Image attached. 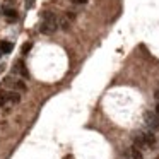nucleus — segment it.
<instances>
[{"label": "nucleus", "instance_id": "obj_6", "mask_svg": "<svg viewBox=\"0 0 159 159\" xmlns=\"http://www.w3.org/2000/svg\"><path fill=\"white\" fill-rule=\"evenodd\" d=\"M12 48H14V46H12V43H9V41H2V43H0V50H2L4 53H11Z\"/></svg>", "mask_w": 159, "mask_h": 159}, {"label": "nucleus", "instance_id": "obj_3", "mask_svg": "<svg viewBox=\"0 0 159 159\" xmlns=\"http://www.w3.org/2000/svg\"><path fill=\"white\" fill-rule=\"evenodd\" d=\"M16 70L21 74V77H29V72H28V69H26V65H24L22 60H19V62L16 63Z\"/></svg>", "mask_w": 159, "mask_h": 159}, {"label": "nucleus", "instance_id": "obj_9", "mask_svg": "<svg viewBox=\"0 0 159 159\" xmlns=\"http://www.w3.org/2000/svg\"><path fill=\"white\" fill-rule=\"evenodd\" d=\"M60 26H62V29L63 31H69V28H70V22H69V14L65 16V17L60 21Z\"/></svg>", "mask_w": 159, "mask_h": 159}, {"label": "nucleus", "instance_id": "obj_12", "mask_svg": "<svg viewBox=\"0 0 159 159\" xmlns=\"http://www.w3.org/2000/svg\"><path fill=\"white\" fill-rule=\"evenodd\" d=\"M31 46H33V45H31V43H26V45H24V46H22V55H26V53H28V52H29V50H31Z\"/></svg>", "mask_w": 159, "mask_h": 159}, {"label": "nucleus", "instance_id": "obj_14", "mask_svg": "<svg viewBox=\"0 0 159 159\" xmlns=\"http://www.w3.org/2000/svg\"><path fill=\"white\" fill-rule=\"evenodd\" d=\"M72 2H74V4H86L87 0H72Z\"/></svg>", "mask_w": 159, "mask_h": 159}, {"label": "nucleus", "instance_id": "obj_5", "mask_svg": "<svg viewBox=\"0 0 159 159\" xmlns=\"http://www.w3.org/2000/svg\"><path fill=\"white\" fill-rule=\"evenodd\" d=\"M4 16L9 19V22H12V21H16V19H17V12L12 11V9H4Z\"/></svg>", "mask_w": 159, "mask_h": 159}, {"label": "nucleus", "instance_id": "obj_1", "mask_svg": "<svg viewBox=\"0 0 159 159\" xmlns=\"http://www.w3.org/2000/svg\"><path fill=\"white\" fill-rule=\"evenodd\" d=\"M57 28H58V21H57L55 14H52V12H45L43 21H41V26H39V31H41L43 34L50 36V34H53V33L57 31Z\"/></svg>", "mask_w": 159, "mask_h": 159}, {"label": "nucleus", "instance_id": "obj_17", "mask_svg": "<svg viewBox=\"0 0 159 159\" xmlns=\"http://www.w3.org/2000/svg\"><path fill=\"white\" fill-rule=\"evenodd\" d=\"M5 2H7V4H12V2H14V0H5Z\"/></svg>", "mask_w": 159, "mask_h": 159}, {"label": "nucleus", "instance_id": "obj_13", "mask_svg": "<svg viewBox=\"0 0 159 159\" xmlns=\"http://www.w3.org/2000/svg\"><path fill=\"white\" fill-rule=\"evenodd\" d=\"M16 84H17V87H19L21 91H24V89H26V86H24V82H22V80H19V82H16Z\"/></svg>", "mask_w": 159, "mask_h": 159}, {"label": "nucleus", "instance_id": "obj_11", "mask_svg": "<svg viewBox=\"0 0 159 159\" xmlns=\"http://www.w3.org/2000/svg\"><path fill=\"white\" fill-rule=\"evenodd\" d=\"M132 159H142V152H140V149L139 147H132Z\"/></svg>", "mask_w": 159, "mask_h": 159}, {"label": "nucleus", "instance_id": "obj_18", "mask_svg": "<svg viewBox=\"0 0 159 159\" xmlns=\"http://www.w3.org/2000/svg\"><path fill=\"white\" fill-rule=\"evenodd\" d=\"M2 55H4V52H2V50H0V57H2Z\"/></svg>", "mask_w": 159, "mask_h": 159}, {"label": "nucleus", "instance_id": "obj_2", "mask_svg": "<svg viewBox=\"0 0 159 159\" xmlns=\"http://www.w3.org/2000/svg\"><path fill=\"white\" fill-rule=\"evenodd\" d=\"M145 123L149 125L151 128H159V116H157V113L156 111H147L145 113Z\"/></svg>", "mask_w": 159, "mask_h": 159}, {"label": "nucleus", "instance_id": "obj_15", "mask_svg": "<svg viewBox=\"0 0 159 159\" xmlns=\"http://www.w3.org/2000/svg\"><path fill=\"white\" fill-rule=\"evenodd\" d=\"M154 96H156V99H157V101H159V87H157V89H156V93H154Z\"/></svg>", "mask_w": 159, "mask_h": 159}, {"label": "nucleus", "instance_id": "obj_10", "mask_svg": "<svg viewBox=\"0 0 159 159\" xmlns=\"http://www.w3.org/2000/svg\"><path fill=\"white\" fill-rule=\"evenodd\" d=\"M9 101V93L7 91H0V106H4Z\"/></svg>", "mask_w": 159, "mask_h": 159}, {"label": "nucleus", "instance_id": "obj_7", "mask_svg": "<svg viewBox=\"0 0 159 159\" xmlns=\"http://www.w3.org/2000/svg\"><path fill=\"white\" fill-rule=\"evenodd\" d=\"M9 101L14 104H17L19 101H21V96H19V93H9Z\"/></svg>", "mask_w": 159, "mask_h": 159}, {"label": "nucleus", "instance_id": "obj_4", "mask_svg": "<svg viewBox=\"0 0 159 159\" xmlns=\"http://www.w3.org/2000/svg\"><path fill=\"white\" fill-rule=\"evenodd\" d=\"M135 147H139V149L147 147V142H145L144 134H140V135H137V137H135Z\"/></svg>", "mask_w": 159, "mask_h": 159}, {"label": "nucleus", "instance_id": "obj_8", "mask_svg": "<svg viewBox=\"0 0 159 159\" xmlns=\"http://www.w3.org/2000/svg\"><path fill=\"white\" fill-rule=\"evenodd\" d=\"M144 137H145V142H147V147H152L156 142V137L152 134H144Z\"/></svg>", "mask_w": 159, "mask_h": 159}, {"label": "nucleus", "instance_id": "obj_16", "mask_svg": "<svg viewBox=\"0 0 159 159\" xmlns=\"http://www.w3.org/2000/svg\"><path fill=\"white\" fill-rule=\"evenodd\" d=\"M156 113H157V116H159V101H157V104H156Z\"/></svg>", "mask_w": 159, "mask_h": 159}]
</instances>
